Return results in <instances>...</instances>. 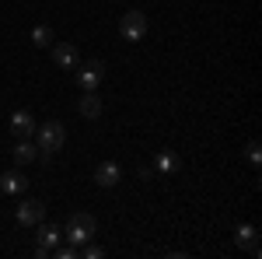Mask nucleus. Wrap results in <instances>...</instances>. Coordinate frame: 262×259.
Masks as SVG:
<instances>
[{"instance_id": "obj_1", "label": "nucleus", "mask_w": 262, "mask_h": 259, "mask_svg": "<svg viewBox=\"0 0 262 259\" xmlns=\"http://www.w3.org/2000/svg\"><path fill=\"white\" fill-rule=\"evenodd\" d=\"M35 137H39V158H49L53 151H60L63 144H67V126H63L60 119H49L42 123V126H35Z\"/></svg>"}, {"instance_id": "obj_2", "label": "nucleus", "mask_w": 262, "mask_h": 259, "mask_svg": "<svg viewBox=\"0 0 262 259\" xmlns=\"http://www.w3.org/2000/svg\"><path fill=\"white\" fill-rule=\"evenodd\" d=\"M95 231H98V221L91 217V214H74V217L67 221V228H63V238L70 242V245H84V242L95 238Z\"/></svg>"}, {"instance_id": "obj_3", "label": "nucleus", "mask_w": 262, "mask_h": 259, "mask_svg": "<svg viewBox=\"0 0 262 259\" xmlns=\"http://www.w3.org/2000/svg\"><path fill=\"white\" fill-rule=\"evenodd\" d=\"M119 35L126 42H140L147 35V14L143 11H126L119 18Z\"/></svg>"}, {"instance_id": "obj_4", "label": "nucleus", "mask_w": 262, "mask_h": 259, "mask_svg": "<svg viewBox=\"0 0 262 259\" xmlns=\"http://www.w3.org/2000/svg\"><path fill=\"white\" fill-rule=\"evenodd\" d=\"M101 77H105V63L101 60H88L77 70V84H81V91H98Z\"/></svg>"}, {"instance_id": "obj_5", "label": "nucleus", "mask_w": 262, "mask_h": 259, "mask_svg": "<svg viewBox=\"0 0 262 259\" xmlns=\"http://www.w3.org/2000/svg\"><path fill=\"white\" fill-rule=\"evenodd\" d=\"M53 63L63 67V70L81 67V53H77V46H74V42H53Z\"/></svg>"}, {"instance_id": "obj_6", "label": "nucleus", "mask_w": 262, "mask_h": 259, "mask_svg": "<svg viewBox=\"0 0 262 259\" xmlns=\"http://www.w3.org/2000/svg\"><path fill=\"white\" fill-rule=\"evenodd\" d=\"M39 221H46V203L42 200H25L18 207V224L21 228H35Z\"/></svg>"}, {"instance_id": "obj_7", "label": "nucleus", "mask_w": 262, "mask_h": 259, "mask_svg": "<svg viewBox=\"0 0 262 259\" xmlns=\"http://www.w3.org/2000/svg\"><path fill=\"white\" fill-rule=\"evenodd\" d=\"M119 179H122V168L116 165V161H101L98 168H95V182H98V186H105V189L119 186Z\"/></svg>"}, {"instance_id": "obj_8", "label": "nucleus", "mask_w": 262, "mask_h": 259, "mask_svg": "<svg viewBox=\"0 0 262 259\" xmlns=\"http://www.w3.org/2000/svg\"><path fill=\"white\" fill-rule=\"evenodd\" d=\"M25 189H28V179L21 175L18 168H11V172H4V175H0V193L18 196V193H25Z\"/></svg>"}, {"instance_id": "obj_9", "label": "nucleus", "mask_w": 262, "mask_h": 259, "mask_svg": "<svg viewBox=\"0 0 262 259\" xmlns=\"http://www.w3.org/2000/svg\"><path fill=\"white\" fill-rule=\"evenodd\" d=\"M11 133L21 137V140H28L32 133H35V116H32V112H25V109L14 112V116H11Z\"/></svg>"}, {"instance_id": "obj_10", "label": "nucleus", "mask_w": 262, "mask_h": 259, "mask_svg": "<svg viewBox=\"0 0 262 259\" xmlns=\"http://www.w3.org/2000/svg\"><path fill=\"white\" fill-rule=\"evenodd\" d=\"M35 228H39V249H49V252H53V245H60V238H63V228L46 224V221H39Z\"/></svg>"}, {"instance_id": "obj_11", "label": "nucleus", "mask_w": 262, "mask_h": 259, "mask_svg": "<svg viewBox=\"0 0 262 259\" xmlns=\"http://www.w3.org/2000/svg\"><path fill=\"white\" fill-rule=\"evenodd\" d=\"M77 109H81L84 119H98V116H101V95H98V91H84V98H81Z\"/></svg>"}, {"instance_id": "obj_12", "label": "nucleus", "mask_w": 262, "mask_h": 259, "mask_svg": "<svg viewBox=\"0 0 262 259\" xmlns=\"http://www.w3.org/2000/svg\"><path fill=\"white\" fill-rule=\"evenodd\" d=\"M11 154H14V161H18V165H28V161H35V158H39L42 151L35 147V144H28V140H18Z\"/></svg>"}, {"instance_id": "obj_13", "label": "nucleus", "mask_w": 262, "mask_h": 259, "mask_svg": "<svg viewBox=\"0 0 262 259\" xmlns=\"http://www.w3.org/2000/svg\"><path fill=\"white\" fill-rule=\"evenodd\" d=\"M179 168V158L171 154V151H158V158H154V172L158 175H171Z\"/></svg>"}, {"instance_id": "obj_14", "label": "nucleus", "mask_w": 262, "mask_h": 259, "mask_svg": "<svg viewBox=\"0 0 262 259\" xmlns=\"http://www.w3.org/2000/svg\"><path fill=\"white\" fill-rule=\"evenodd\" d=\"M234 242H238L242 249H252V245L259 242V228H255V224H242L238 235H234Z\"/></svg>"}, {"instance_id": "obj_15", "label": "nucleus", "mask_w": 262, "mask_h": 259, "mask_svg": "<svg viewBox=\"0 0 262 259\" xmlns=\"http://www.w3.org/2000/svg\"><path fill=\"white\" fill-rule=\"evenodd\" d=\"M32 42H35L39 49L53 46V28H49V25H39V28H32Z\"/></svg>"}, {"instance_id": "obj_16", "label": "nucleus", "mask_w": 262, "mask_h": 259, "mask_svg": "<svg viewBox=\"0 0 262 259\" xmlns=\"http://www.w3.org/2000/svg\"><path fill=\"white\" fill-rule=\"evenodd\" d=\"M49 256H56V259H77V245H60V249L53 245V252H49Z\"/></svg>"}, {"instance_id": "obj_17", "label": "nucleus", "mask_w": 262, "mask_h": 259, "mask_svg": "<svg viewBox=\"0 0 262 259\" xmlns=\"http://www.w3.org/2000/svg\"><path fill=\"white\" fill-rule=\"evenodd\" d=\"M245 151H248V161H252V165H259V161H262V147H259V140H248V147H245Z\"/></svg>"}]
</instances>
